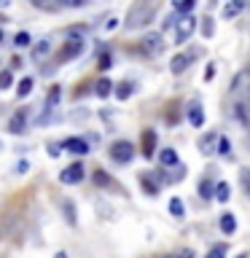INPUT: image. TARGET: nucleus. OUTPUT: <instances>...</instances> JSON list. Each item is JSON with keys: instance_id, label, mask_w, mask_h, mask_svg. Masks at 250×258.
Segmentation results:
<instances>
[{"instance_id": "obj_36", "label": "nucleus", "mask_w": 250, "mask_h": 258, "mask_svg": "<svg viewBox=\"0 0 250 258\" xmlns=\"http://www.w3.org/2000/svg\"><path fill=\"white\" fill-rule=\"evenodd\" d=\"M143 188L148 191L151 197H153V194H156V185H153V183H148V177H143Z\"/></svg>"}, {"instance_id": "obj_19", "label": "nucleus", "mask_w": 250, "mask_h": 258, "mask_svg": "<svg viewBox=\"0 0 250 258\" xmlns=\"http://www.w3.org/2000/svg\"><path fill=\"white\" fill-rule=\"evenodd\" d=\"M8 129H11L14 135H19V132H24V116H22V113H16V116L11 118V124H8Z\"/></svg>"}, {"instance_id": "obj_14", "label": "nucleus", "mask_w": 250, "mask_h": 258, "mask_svg": "<svg viewBox=\"0 0 250 258\" xmlns=\"http://www.w3.org/2000/svg\"><path fill=\"white\" fill-rule=\"evenodd\" d=\"M159 161H161L164 167H175V164H177V153H175L172 148H167V151L159 153Z\"/></svg>"}, {"instance_id": "obj_31", "label": "nucleus", "mask_w": 250, "mask_h": 258, "mask_svg": "<svg viewBox=\"0 0 250 258\" xmlns=\"http://www.w3.org/2000/svg\"><path fill=\"white\" fill-rule=\"evenodd\" d=\"M237 11H242V0H234V3H231L229 8H226V16H234Z\"/></svg>"}, {"instance_id": "obj_22", "label": "nucleus", "mask_w": 250, "mask_h": 258, "mask_svg": "<svg viewBox=\"0 0 250 258\" xmlns=\"http://www.w3.org/2000/svg\"><path fill=\"white\" fill-rule=\"evenodd\" d=\"M30 92H32V78H22V84L16 86V94H19V97H27Z\"/></svg>"}, {"instance_id": "obj_28", "label": "nucleus", "mask_w": 250, "mask_h": 258, "mask_svg": "<svg viewBox=\"0 0 250 258\" xmlns=\"http://www.w3.org/2000/svg\"><path fill=\"white\" fill-rule=\"evenodd\" d=\"M14 46H19V48L30 46V35H27V32H19V35L14 38Z\"/></svg>"}, {"instance_id": "obj_37", "label": "nucleus", "mask_w": 250, "mask_h": 258, "mask_svg": "<svg viewBox=\"0 0 250 258\" xmlns=\"http://www.w3.org/2000/svg\"><path fill=\"white\" fill-rule=\"evenodd\" d=\"M59 6H70V8H78V6H84V0H59Z\"/></svg>"}, {"instance_id": "obj_15", "label": "nucleus", "mask_w": 250, "mask_h": 258, "mask_svg": "<svg viewBox=\"0 0 250 258\" xmlns=\"http://www.w3.org/2000/svg\"><path fill=\"white\" fill-rule=\"evenodd\" d=\"M194 6H197V0H172V8H175V11H180L183 16L189 11H194Z\"/></svg>"}, {"instance_id": "obj_16", "label": "nucleus", "mask_w": 250, "mask_h": 258, "mask_svg": "<svg viewBox=\"0 0 250 258\" xmlns=\"http://www.w3.org/2000/svg\"><path fill=\"white\" fill-rule=\"evenodd\" d=\"M229 197H231L229 183H218V185H215V199H218V202H229Z\"/></svg>"}, {"instance_id": "obj_13", "label": "nucleus", "mask_w": 250, "mask_h": 258, "mask_svg": "<svg viewBox=\"0 0 250 258\" xmlns=\"http://www.w3.org/2000/svg\"><path fill=\"white\" fill-rule=\"evenodd\" d=\"M234 116L242 126H250V113H247V105H234Z\"/></svg>"}, {"instance_id": "obj_24", "label": "nucleus", "mask_w": 250, "mask_h": 258, "mask_svg": "<svg viewBox=\"0 0 250 258\" xmlns=\"http://www.w3.org/2000/svg\"><path fill=\"white\" fill-rule=\"evenodd\" d=\"M239 180H242V185H245V191H247V197H250V169L247 167L239 169Z\"/></svg>"}, {"instance_id": "obj_9", "label": "nucleus", "mask_w": 250, "mask_h": 258, "mask_svg": "<svg viewBox=\"0 0 250 258\" xmlns=\"http://www.w3.org/2000/svg\"><path fill=\"white\" fill-rule=\"evenodd\" d=\"M143 48H145L148 54H159V51H161V35H156V32H153V35H148V38L143 40Z\"/></svg>"}, {"instance_id": "obj_3", "label": "nucleus", "mask_w": 250, "mask_h": 258, "mask_svg": "<svg viewBox=\"0 0 250 258\" xmlns=\"http://www.w3.org/2000/svg\"><path fill=\"white\" fill-rule=\"evenodd\" d=\"M194 27H197V19H194V16H180V19L175 22V35H177V40H185L194 32Z\"/></svg>"}, {"instance_id": "obj_12", "label": "nucleus", "mask_w": 250, "mask_h": 258, "mask_svg": "<svg viewBox=\"0 0 250 258\" xmlns=\"http://www.w3.org/2000/svg\"><path fill=\"white\" fill-rule=\"evenodd\" d=\"M189 62H191V56H189V54H177L175 59H172V64H169V68H172L175 76H180V73H183L185 68H189Z\"/></svg>"}, {"instance_id": "obj_25", "label": "nucleus", "mask_w": 250, "mask_h": 258, "mask_svg": "<svg viewBox=\"0 0 250 258\" xmlns=\"http://www.w3.org/2000/svg\"><path fill=\"white\" fill-rule=\"evenodd\" d=\"M129 94H132V86H129V84H118V89H116V97H118V100H127Z\"/></svg>"}, {"instance_id": "obj_8", "label": "nucleus", "mask_w": 250, "mask_h": 258, "mask_svg": "<svg viewBox=\"0 0 250 258\" xmlns=\"http://www.w3.org/2000/svg\"><path fill=\"white\" fill-rule=\"evenodd\" d=\"M189 121H191L194 126H202V124H205V113H202V105H199V102L189 105Z\"/></svg>"}, {"instance_id": "obj_5", "label": "nucleus", "mask_w": 250, "mask_h": 258, "mask_svg": "<svg viewBox=\"0 0 250 258\" xmlns=\"http://www.w3.org/2000/svg\"><path fill=\"white\" fill-rule=\"evenodd\" d=\"M81 51H84V40H78V38L68 40V43L62 46V62H65V59H76Z\"/></svg>"}, {"instance_id": "obj_20", "label": "nucleus", "mask_w": 250, "mask_h": 258, "mask_svg": "<svg viewBox=\"0 0 250 258\" xmlns=\"http://www.w3.org/2000/svg\"><path fill=\"white\" fill-rule=\"evenodd\" d=\"M51 51V46H48V40H40V43L35 46V51H32V56H35V59H43V56Z\"/></svg>"}, {"instance_id": "obj_21", "label": "nucleus", "mask_w": 250, "mask_h": 258, "mask_svg": "<svg viewBox=\"0 0 250 258\" xmlns=\"http://www.w3.org/2000/svg\"><path fill=\"white\" fill-rule=\"evenodd\" d=\"M199 194H202L205 199H213V197H215V185L210 183V180H202V185H199Z\"/></svg>"}, {"instance_id": "obj_18", "label": "nucleus", "mask_w": 250, "mask_h": 258, "mask_svg": "<svg viewBox=\"0 0 250 258\" xmlns=\"http://www.w3.org/2000/svg\"><path fill=\"white\" fill-rule=\"evenodd\" d=\"M35 8H43V11H56L59 8V0H32Z\"/></svg>"}, {"instance_id": "obj_11", "label": "nucleus", "mask_w": 250, "mask_h": 258, "mask_svg": "<svg viewBox=\"0 0 250 258\" xmlns=\"http://www.w3.org/2000/svg\"><path fill=\"white\" fill-rule=\"evenodd\" d=\"M221 231L223 234H234V231H237V218H234L231 213L221 215Z\"/></svg>"}, {"instance_id": "obj_23", "label": "nucleus", "mask_w": 250, "mask_h": 258, "mask_svg": "<svg viewBox=\"0 0 250 258\" xmlns=\"http://www.w3.org/2000/svg\"><path fill=\"white\" fill-rule=\"evenodd\" d=\"M169 213H172L175 218H183V202L177 199V197H175L172 202H169Z\"/></svg>"}, {"instance_id": "obj_26", "label": "nucleus", "mask_w": 250, "mask_h": 258, "mask_svg": "<svg viewBox=\"0 0 250 258\" xmlns=\"http://www.w3.org/2000/svg\"><path fill=\"white\" fill-rule=\"evenodd\" d=\"M218 153H223V156H229V153H231V145H229L226 137H218Z\"/></svg>"}, {"instance_id": "obj_33", "label": "nucleus", "mask_w": 250, "mask_h": 258, "mask_svg": "<svg viewBox=\"0 0 250 258\" xmlns=\"http://www.w3.org/2000/svg\"><path fill=\"white\" fill-rule=\"evenodd\" d=\"M6 86H11V73L8 70L0 73V89H6Z\"/></svg>"}, {"instance_id": "obj_10", "label": "nucleus", "mask_w": 250, "mask_h": 258, "mask_svg": "<svg viewBox=\"0 0 250 258\" xmlns=\"http://www.w3.org/2000/svg\"><path fill=\"white\" fill-rule=\"evenodd\" d=\"M215 143H218V135H215V132H207V135L199 140V151H202V153H213V151H215Z\"/></svg>"}, {"instance_id": "obj_7", "label": "nucleus", "mask_w": 250, "mask_h": 258, "mask_svg": "<svg viewBox=\"0 0 250 258\" xmlns=\"http://www.w3.org/2000/svg\"><path fill=\"white\" fill-rule=\"evenodd\" d=\"M65 151H73V153H89V145H86V140H81V137H68L65 140Z\"/></svg>"}, {"instance_id": "obj_41", "label": "nucleus", "mask_w": 250, "mask_h": 258, "mask_svg": "<svg viewBox=\"0 0 250 258\" xmlns=\"http://www.w3.org/2000/svg\"><path fill=\"white\" fill-rule=\"evenodd\" d=\"M3 38H6V35H3V30H0V43H3Z\"/></svg>"}, {"instance_id": "obj_27", "label": "nucleus", "mask_w": 250, "mask_h": 258, "mask_svg": "<svg viewBox=\"0 0 250 258\" xmlns=\"http://www.w3.org/2000/svg\"><path fill=\"white\" fill-rule=\"evenodd\" d=\"M226 255V245H215L213 250H210V253L205 255V258H223Z\"/></svg>"}, {"instance_id": "obj_42", "label": "nucleus", "mask_w": 250, "mask_h": 258, "mask_svg": "<svg viewBox=\"0 0 250 258\" xmlns=\"http://www.w3.org/2000/svg\"><path fill=\"white\" fill-rule=\"evenodd\" d=\"M237 258H247V255H245V253H242V255H237Z\"/></svg>"}, {"instance_id": "obj_34", "label": "nucleus", "mask_w": 250, "mask_h": 258, "mask_svg": "<svg viewBox=\"0 0 250 258\" xmlns=\"http://www.w3.org/2000/svg\"><path fill=\"white\" fill-rule=\"evenodd\" d=\"M94 183H97V185H108L110 180L105 177V172H94Z\"/></svg>"}, {"instance_id": "obj_38", "label": "nucleus", "mask_w": 250, "mask_h": 258, "mask_svg": "<svg viewBox=\"0 0 250 258\" xmlns=\"http://www.w3.org/2000/svg\"><path fill=\"white\" fill-rule=\"evenodd\" d=\"M177 258H194V253H191V250H180V253H177Z\"/></svg>"}, {"instance_id": "obj_6", "label": "nucleus", "mask_w": 250, "mask_h": 258, "mask_svg": "<svg viewBox=\"0 0 250 258\" xmlns=\"http://www.w3.org/2000/svg\"><path fill=\"white\" fill-rule=\"evenodd\" d=\"M153 148H156V132H153V129H145L143 132V156L151 159Z\"/></svg>"}, {"instance_id": "obj_2", "label": "nucleus", "mask_w": 250, "mask_h": 258, "mask_svg": "<svg viewBox=\"0 0 250 258\" xmlns=\"http://www.w3.org/2000/svg\"><path fill=\"white\" fill-rule=\"evenodd\" d=\"M110 156H113V161H118V164H127V161H132V156H135V145L129 143V140H118V143H113Z\"/></svg>"}, {"instance_id": "obj_1", "label": "nucleus", "mask_w": 250, "mask_h": 258, "mask_svg": "<svg viewBox=\"0 0 250 258\" xmlns=\"http://www.w3.org/2000/svg\"><path fill=\"white\" fill-rule=\"evenodd\" d=\"M153 11H156V3L153 0H135L132 6H129V11H127V30H140L145 27V24L151 22V16Z\"/></svg>"}, {"instance_id": "obj_32", "label": "nucleus", "mask_w": 250, "mask_h": 258, "mask_svg": "<svg viewBox=\"0 0 250 258\" xmlns=\"http://www.w3.org/2000/svg\"><path fill=\"white\" fill-rule=\"evenodd\" d=\"M65 213H68V221L76 223V210H73V202H65Z\"/></svg>"}, {"instance_id": "obj_4", "label": "nucleus", "mask_w": 250, "mask_h": 258, "mask_svg": "<svg viewBox=\"0 0 250 258\" xmlns=\"http://www.w3.org/2000/svg\"><path fill=\"white\" fill-rule=\"evenodd\" d=\"M59 180H62V183H68V185L81 183V180H84V167H81V164H70V167L59 175Z\"/></svg>"}, {"instance_id": "obj_40", "label": "nucleus", "mask_w": 250, "mask_h": 258, "mask_svg": "<svg viewBox=\"0 0 250 258\" xmlns=\"http://www.w3.org/2000/svg\"><path fill=\"white\" fill-rule=\"evenodd\" d=\"M54 258H68V253H56Z\"/></svg>"}, {"instance_id": "obj_30", "label": "nucleus", "mask_w": 250, "mask_h": 258, "mask_svg": "<svg viewBox=\"0 0 250 258\" xmlns=\"http://www.w3.org/2000/svg\"><path fill=\"white\" fill-rule=\"evenodd\" d=\"M202 35L205 38L213 35V19H202Z\"/></svg>"}, {"instance_id": "obj_43", "label": "nucleus", "mask_w": 250, "mask_h": 258, "mask_svg": "<svg viewBox=\"0 0 250 258\" xmlns=\"http://www.w3.org/2000/svg\"><path fill=\"white\" fill-rule=\"evenodd\" d=\"M167 258H177V255H167Z\"/></svg>"}, {"instance_id": "obj_35", "label": "nucleus", "mask_w": 250, "mask_h": 258, "mask_svg": "<svg viewBox=\"0 0 250 258\" xmlns=\"http://www.w3.org/2000/svg\"><path fill=\"white\" fill-rule=\"evenodd\" d=\"M100 70H108L110 68V54H105V56H100V64H97Z\"/></svg>"}, {"instance_id": "obj_39", "label": "nucleus", "mask_w": 250, "mask_h": 258, "mask_svg": "<svg viewBox=\"0 0 250 258\" xmlns=\"http://www.w3.org/2000/svg\"><path fill=\"white\" fill-rule=\"evenodd\" d=\"M213 73H215V68H213V64H210V68H207V70H205V78H207V81H210V78H213Z\"/></svg>"}, {"instance_id": "obj_29", "label": "nucleus", "mask_w": 250, "mask_h": 258, "mask_svg": "<svg viewBox=\"0 0 250 258\" xmlns=\"http://www.w3.org/2000/svg\"><path fill=\"white\" fill-rule=\"evenodd\" d=\"M56 100H59V86H54V89H51V94H48V110H54V108H56Z\"/></svg>"}, {"instance_id": "obj_17", "label": "nucleus", "mask_w": 250, "mask_h": 258, "mask_svg": "<svg viewBox=\"0 0 250 258\" xmlns=\"http://www.w3.org/2000/svg\"><path fill=\"white\" fill-rule=\"evenodd\" d=\"M113 92V84H110V81H97V84H94V94L97 97H108Z\"/></svg>"}]
</instances>
